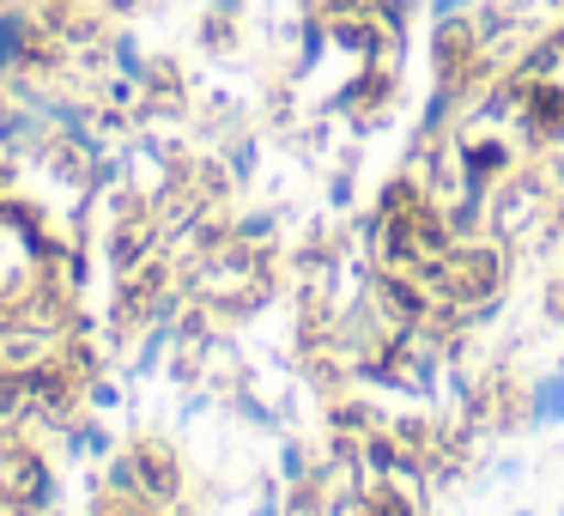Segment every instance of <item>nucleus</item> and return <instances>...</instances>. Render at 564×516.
<instances>
[{"instance_id":"1","label":"nucleus","mask_w":564,"mask_h":516,"mask_svg":"<svg viewBox=\"0 0 564 516\" xmlns=\"http://www.w3.org/2000/svg\"><path fill=\"white\" fill-rule=\"evenodd\" d=\"M528 419H534V426H564V370L540 377L534 401H528Z\"/></svg>"},{"instance_id":"2","label":"nucleus","mask_w":564,"mask_h":516,"mask_svg":"<svg viewBox=\"0 0 564 516\" xmlns=\"http://www.w3.org/2000/svg\"><path fill=\"white\" fill-rule=\"evenodd\" d=\"M31 55V25L25 19H0V74H13Z\"/></svg>"},{"instance_id":"3","label":"nucleus","mask_w":564,"mask_h":516,"mask_svg":"<svg viewBox=\"0 0 564 516\" xmlns=\"http://www.w3.org/2000/svg\"><path fill=\"white\" fill-rule=\"evenodd\" d=\"M164 346H171V329H152V341L140 346V358H134V370H140V377H147V370L164 358Z\"/></svg>"},{"instance_id":"4","label":"nucleus","mask_w":564,"mask_h":516,"mask_svg":"<svg viewBox=\"0 0 564 516\" xmlns=\"http://www.w3.org/2000/svg\"><path fill=\"white\" fill-rule=\"evenodd\" d=\"M116 62H122V74H140V50H134V37L116 43Z\"/></svg>"},{"instance_id":"5","label":"nucleus","mask_w":564,"mask_h":516,"mask_svg":"<svg viewBox=\"0 0 564 516\" xmlns=\"http://www.w3.org/2000/svg\"><path fill=\"white\" fill-rule=\"evenodd\" d=\"M462 7H467V0H431V13H437V19H455Z\"/></svg>"},{"instance_id":"6","label":"nucleus","mask_w":564,"mask_h":516,"mask_svg":"<svg viewBox=\"0 0 564 516\" xmlns=\"http://www.w3.org/2000/svg\"><path fill=\"white\" fill-rule=\"evenodd\" d=\"M249 516H280V510H273V504H261V510H249Z\"/></svg>"},{"instance_id":"7","label":"nucleus","mask_w":564,"mask_h":516,"mask_svg":"<svg viewBox=\"0 0 564 516\" xmlns=\"http://www.w3.org/2000/svg\"><path fill=\"white\" fill-rule=\"evenodd\" d=\"M213 7H225V13H237V0H213Z\"/></svg>"},{"instance_id":"8","label":"nucleus","mask_w":564,"mask_h":516,"mask_svg":"<svg viewBox=\"0 0 564 516\" xmlns=\"http://www.w3.org/2000/svg\"><path fill=\"white\" fill-rule=\"evenodd\" d=\"M558 516H564V510H558Z\"/></svg>"}]
</instances>
